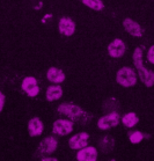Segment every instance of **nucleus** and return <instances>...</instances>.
<instances>
[{"label":"nucleus","mask_w":154,"mask_h":161,"mask_svg":"<svg viewBox=\"0 0 154 161\" xmlns=\"http://www.w3.org/2000/svg\"><path fill=\"white\" fill-rule=\"evenodd\" d=\"M58 113L62 115H65L66 117L75 123H80L82 125H86L88 122L92 119V115L87 111H85L82 108H80L77 104L70 102L62 103L58 107Z\"/></svg>","instance_id":"obj_1"},{"label":"nucleus","mask_w":154,"mask_h":161,"mask_svg":"<svg viewBox=\"0 0 154 161\" xmlns=\"http://www.w3.org/2000/svg\"><path fill=\"white\" fill-rule=\"evenodd\" d=\"M132 59H133V64L136 67L139 79L141 80L147 88H151L154 86V71L147 70L146 67L143 64V48L138 47L135 49L133 55H132Z\"/></svg>","instance_id":"obj_2"},{"label":"nucleus","mask_w":154,"mask_h":161,"mask_svg":"<svg viewBox=\"0 0 154 161\" xmlns=\"http://www.w3.org/2000/svg\"><path fill=\"white\" fill-rule=\"evenodd\" d=\"M137 80H138V77H137L136 71L131 67H128V66L119 69L116 73V81L122 87H133L137 84Z\"/></svg>","instance_id":"obj_3"},{"label":"nucleus","mask_w":154,"mask_h":161,"mask_svg":"<svg viewBox=\"0 0 154 161\" xmlns=\"http://www.w3.org/2000/svg\"><path fill=\"white\" fill-rule=\"evenodd\" d=\"M119 121H121V118H119V115L117 113H109L102 116V117L100 118L99 121H97V128L101 129V130H109L111 128H115V126H117L119 124Z\"/></svg>","instance_id":"obj_4"},{"label":"nucleus","mask_w":154,"mask_h":161,"mask_svg":"<svg viewBox=\"0 0 154 161\" xmlns=\"http://www.w3.org/2000/svg\"><path fill=\"white\" fill-rule=\"evenodd\" d=\"M73 129H74L73 121L60 118V119L55 121L53 126H52V131H53V133H56V135L58 136H67L73 131Z\"/></svg>","instance_id":"obj_5"},{"label":"nucleus","mask_w":154,"mask_h":161,"mask_svg":"<svg viewBox=\"0 0 154 161\" xmlns=\"http://www.w3.org/2000/svg\"><path fill=\"white\" fill-rule=\"evenodd\" d=\"M57 146H58L57 139L52 136H49V137H45L40 143L37 152L42 154V155H49V154H52L57 150Z\"/></svg>","instance_id":"obj_6"},{"label":"nucleus","mask_w":154,"mask_h":161,"mask_svg":"<svg viewBox=\"0 0 154 161\" xmlns=\"http://www.w3.org/2000/svg\"><path fill=\"white\" fill-rule=\"evenodd\" d=\"M126 50V45L122 40L116 38L108 45V53L111 58H121L123 57Z\"/></svg>","instance_id":"obj_7"},{"label":"nucleus","mask_w":154,"mask_h":161,"mask_svg":"<svg viewBox=\"0 0 154 161\" xmlns=\"http://www.w3.org/2000/svg\"><path fill=\"white\" fill-rule=\"evenodd\" d=\"M22 89L26 92L30 97H35L40 93V87L37 84L36 78L34 77H26L22 81Z\"/></svg>","instance_id":"obj_8"},{"label":"nucleus","mask_w":154,"mask_h":161,"mask_svg":"<svg viewBox=\"0 0 154 161\" xmlns=\"http://www.w3.org/2000/svg\"><path fill=\"white\" fill-rule=\"evenodd\" d=\"M88 139H89V135L87 132H80L71 137L69 140V145L72 150H80L88 146Z\"/></svg>","instance_id":"obj_9"},{"label":"nucleus","mask_w":154,"mask_h":161,"mask_svg":"<svg viewBox=\"0 0 154 161\" xmlns=\"http://www.w3.org/2000/svg\"><path fill=\"white\" fill-rule=\"evenodd\" d=\"M123 27H124L125 31H128L131 36L133 37H141L143 36V28L140 27V25L138 22H136L135 20H132L130 18L124 19L123 21Z\"/></svg>","instance_id":"obj_10"},{"label":"nucleus","mask_w":154,"mask_h":161,"mask_svg":"<svg viewBox=\"0 0 154 161\" xmlns=\"http://www.w3.org/2000/svg\"><path fill=\"white\" fill-rule=\"evenodd\" d=\"M58 29L60 31V34L70 37L75 31V22L71 18H62L59 20Z\"/></svg>","instance_id":"obj_11"},{"label":"nucleus","mask_w":154,"mask_h":161,"mask_svg":"<svg viewBox=\"0 0 154 161\" xmlns=\"http://www.w3.org/2000/svg\"><path fill=\"white\" fill-rule=\"evenodd\" d=\"M77 159L79 161H96L97 150L93 146H86L84 148H80L77 153Z\"/></svg>","instance_id":"obj_12"},{"label":"nucleus","mask_w":154,"mask_h":161,"mask_svg":"<svg viewBox=\"0 0 154 161\" xmlns=\"http://www.w3.org/2000/svg\"><path fill=\"white\" fill-rule=\"evenodd\" d=\"M44 131V124L41 121V118L34 117L28 122V132L31 137H38L43 133Z\"/></svg>","instance_id":"obj_13"},{"label":"nucleus","mask_w":154,"mask_h":161,"mask_svg":"<svg viewBox=\"0 0 154 161\" xmlns=\"http://www.w3.org/2000/svg\"><path fill=\"white\" fill-rule=\"evenodd\" d=\"M47 78L49 81H51L53 84H60L65 80V73L58 67H50L47 72Z\"/></svg>","instance_id":"obj_14"},{"label":"nucleus","mask_w":154,"mask_h":161,"mask_svg":"<svg viewBox=\"0 0 154 161\" xmlns=\"http://www.w3.org/2000/svg\"><path fill=\"white\" fill-rule=\"evenodd\" d=\"M63 91L62 86H59L58 84L57 85H52L50 87H48L47 89V93H45V99L48 100L49 102H52V101H57L63 96Z\"/></svg>","instance_id":"obj_15"},{"label":"nucleus","mask_w":154,"mask_h":161,"mask_svg":"<svg viewBox=\"0 0 154 161\" xmlns=\"http://www.w3.org/2000/svg\"><path fill=\"white\" fill-rule=\"evenodd\" d=\"M122 123L124 126L126 128H133V126H136L138 124V122H139V117H138V115L136 113H128L125 114L124 116L122 117Z\"/></svg>","instance_id":"obj_16"},{"label":"nucleus","mask_w":154,"mask_h":161,"mask_svg":"<svg viewBox=\"0 0 154 161\" xmlns=\"http://www.w3.org/2000/svg\"><path fill=\"white\" fill-rule=\"evenodd\" d=\"M81 1H82V4L85 6L89 7L93 11L100 12L104 8V4H103L102 0H81Z\"/></svg>","instance_id":"obj_17"},{"label":"nucleus","mask_w":154,"mask_h":161,"mask_svg":"<svg viewBox=\"0 0 154 161\" xmlns=\"http://www.w3.org/2000/svg\"><path fill=\"white\" fill-rule=\"evenodd\" d=\"M100 146L102 148L104 152H109V151L113 150V147H114V139L111 138V137H104L101 142H100Z\"/></svg>","instance_id":"obj_18"},{"label":"nucleus","mask_w":154,"mask_h":161,"mask_svg":"<svg viewBox=\"0 0 154 161\" xmlns=\"http://www.w3.org/2000/svg\"><path fill=\"white\" fill-rule=\"evenodd\" d=\"M129 139H130V142H131L132 144H139L140 142L144 139L143 132H140V131L132 132L131 135L129 136Z\"/></svg>","instance_id":"obj_19"},{"label":"nucleus","mask_w":154,"mask_h":161,"mask_svg":"<svg viewBox=\"0 0 154 161\" xmlns=\"http://www.w3.org/2000/svg\"><path fill=\"white\" fill-rule=\"evenodd\" d=\"M147 59L151 64H154V45H152L147 51Z\"/></svg>","instance_id":"obj_20"},{"label":"nucleus","mask_w":154,"mask_h":161,"mask_svg":"<svg viewBox=\"0 0 154 161\" xmlns=\"http://www.w3.org/2000/svg\"><path fill=\"white\" fill-rule=\"evenodd\" d=\"M4 104H5V95L0 92V113H1V110L4 108Z\"/></svg>","instance_id":"obj_21"},{"label":"nucleus","mask_w":154,"mask_h":161,"mask_svg":"<svg viewBox=\"0 0 154 161\" xmlns=\"http://www.w3.org/2000/svg\"><path fill=\"white\" fill-rule=\"evenodd\" d=\"M42 161H57V158H48V157H44V158H42Z\"/></svg>","instance_id":"obj_22"}]
</instances>
